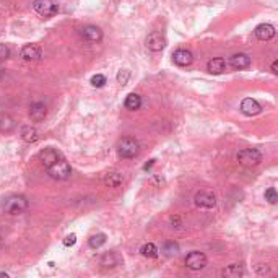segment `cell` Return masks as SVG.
<instances>
[{
    "mask_svg": "<svg viewBox=\"0 0 278 278\" xmlns=\"http://www.w3.org/2000/svg\"><path fill=\"white\" fill-rule=\"evenodd\" d=\"M30 203H28V199L25 196H8L3 199L2 202V208L7 212L8 215H20L23 213L25 210H28Z\"/></svg>",
    "mask_w": 278,
    "mask_h": 278,
    "instance_id": "cell-1",
    "label": "cell"
},
{
    "mask_svg": "<svg viewBox=\"0 0 278 278\" xmlns=\"http://www.w3.org/2000/svg\"><path fill=\"white\" fill-rule=\"evenodd\" d=\"M138 152H140V143L132 137L122 138L118 145V155L120 158H135Z\"/></svg>",
    "mask_w": 278,
    "mask_h": 278,
    "instance_id": "cell-2",
    "label": "cell"
},
{
    "mask_svg": "<svg viewBox=\"0 0 278 278\" xmlns=\"http://www.w3.org/2000/svg\"><path fill=\"white\" fill-rule=\"evenodd\" d=\"M33 8L42 18H51V16H54L59 12V5L55 0H35L33 2Z\"/></svg>",
    "mask_w": 278,
    "mask_h": 278,
    "instance_id": "cell-3",
    "label": "cell"
},
{
    "mask_svg": "<svg viewBox=\"0 0 278 278\" xmlns=\"http://www.w3.org/2000/svg\"><path fill=\"white\" fill-rule=\"evenodd\" d=\"M238 161H239V164L252 168V166H257L260 161H262V153L255 148L241 150V152L238 153Z\"/></svg>",
    "mask_w": 278,
    "mask_h": 278,
    "instance_id": "cell-4",
    "label": "cell"
},
{
    "mask_svg": "<svg viewBox=\"0 0 278 278\" xmlns=\"http://www.w3.org/2000/svg\"><path fill=\"white\" fill-rule=\"evenodd\" d=\"M47 172H49V176L54 177V179L64 181V179H69V177H70L72 169H70V164L67 163L65 159L60 158L59 161H55L52 166H49Z\"/></svg>",
    "mask_w": 278,
    "mask_h": 278,
    "instance_id": "cell-5",
    "label": "cell"
},
{
    "mask_svg": "<svg viewBox=\"0 0 278 278\" xmlns=\"http://www.w3.org/2000/svg\"><path fill=\"white\" fill-rule=\"evenodd\" d=\"M186 265H187V269H191V270H202L203 267L207 265V257H205L203 252L194 251L191 254H187Z\"/></svg>",
    "mask_w": 278,
    "mask_h": 278,
    "instance_id": "cell-6",
    "label": "cell"
},
{
    "mask_svg": "<svg viewBox=\"0 0 278 278\" xmlns=\"http://www.w3.org/2000/svg\"><path fill=\"white\" fill-rule=\"evenodd\" d=\"M145 46L150 49V51L159 52V51H163L164 46H166V38L161 35V33L155 31V33H152V35H148V38L145 40Z\"/></svg>",
    "mask_w": 278,
    "mask_h": 278,
    "instance_id": "cell-7",
    "label": "cell"
},
{
    "mask_svg": "<svg viewBox=\"0 0 278 278\" xmlns=\"http://www.w3.org/2000/svg\"><path fill=\"white\" fill-rule=\"evenodd\" d=\"M197 207L200 208H213L216 205V197L213 192L208 191H200L199 194H196V199H194Z\"/></svg>",
    "mask_w": 278,
    "mask_h": 278,
    "instance_id": "cell-8",
    "label": "cell"
},
{
    "mask_svg": "<svg viewBox=\"0 0 278 278\" xmlns=\"http://www.w3.org/2000/svg\"><path fill=\"white\" fill-rule=\"evenodd\" d=\"M21 59L26 60V62H36V60L41 59L42 51L38 44H26V46L21 47Z\"/></svg>",
    "mask_w": 278,
    "mask_h": 278,
    "instance_id": "cell-9",
    "label": "cell"
},
{
    "mask_svg": "<svg viewBox=\"0 0 278 278\" xmlns=\"http://www.w3.org/2000/svg\"><path fill=\"white\" fill-rule=\"evenodd\" d=\"M81 38L88 42H98L103 40V31L99 30L98 26H93V25H88L85 28H81L80 31Z\"/></svg>",
    "mask_w": 278,
    "mask_h": 278,
    "instance_id": "cell-10",
    "label": "cell"
},
{
    "mask_svg": "<svg viewBox=\"0 0 278 278\" xmlns=\"http://www.w3.org/2000/svg\"><path fill=\"white\" fill-rule=\"evenodd\" d=\"M172 60H174L176 65L187 67L192 64L194 55L191 51H187V49H177V51H174V54H172Z\"/></svg>",
    "mask_w": 278,
    "mask_h": 278,
    "instance_id": "cell-11",
    "label": "cell"
},
{
    "mask_svg": "<svg viewBox=\"0 0 278 278\" xmlns=\"http://www.w3.org/2000/svg\"><path fill=\"white\" fill-rule=\"evenodd\" d=\"M230 65L233 67V69H236V70H244V69H247V67L251 65V57H249L247 54H244V52H238V54L231 55V57H230Z\"/></svg>",
    "mask_w": 278,
    "mask_h": 278,
    "instance_id": "cell-12",
    "label": "cell"
},
{
    "mask_svg": "<svg viewBox=\"0 0 278 278\" xmlns=\"http://www.w3.org/2000/svg\"><path fill=\"white\" fill-rule=\"evenodd\" d=\"M254 35L259 41H270L275 36V28L269 23H262L254 30Z\"/></svg>",
    "mask_w": 278,
    "mask_h": 278,
    "instance_id": "cell-13",
    "label": "cell"
},
{
    "mask_svg": "<svg viewBox=\"0 0 278 278\" xmlns=\"http://www.w3.org/2000/svg\"><path fill=\"white\" fill-rule=\"evenodd\" d=\"M241 111L246 116H257L262 113V106H260L259 101H255V99L246 98V99H242V103H241Z\"/></svg>",
    "mask_w": 278,
    "mask_h": 278,
    "instance_id": "cell-14",
    "label": "cell"
},
{
    "mask_svg": "<svg viewBox=\"0 0 278 278\" xmlns=\"http://www.w3.org/2000/svg\"><path fill=\"white\" fill-rule=\"evenodd\" d=\"M40 158H41V163L44 168H49V166H52L55 161L60 159V153L54 148H47V150H44V152H41Z\"/></svg>",
    "mask_w": 278,
    "mask_h": 278,
    "instance_id": "cell-15",
    "label": "cell"
},
{
    "mask_svg": "<svg viewBox=\"0 0 278 278\" xmlns=\"http://www.w3.org/2000/svg\"><path fill=\"white\" fill-rule=\"evenodd\" d=\"M47 116V108L42 103H33L30 106V118L35 122H41Z\"/></svg>",
    "mask_w": 278,
    "mask_h": 278,
    "instance_id": "cell-16",
    "label": "cell"
},
{
    "mask_svg": "<svg viewBox=\"0 0 278 278\" xmlns=\"http://www.w3.org/2000/svg\"><path fill=\"white\" fill-rule=\"evenodd\" d=\"M122 262V257L118 252H106L99 260V264H101L104 269H114V267H118Z\"/></svg>",
    "mask_w": 278,
    "mask_h": 278,
    "instance_id": "cell-17",
    "label": "cell"
},
{
    "mask_svg": "<svg viewBox=\"0 0 278 278\" xmlns=\"http://www.w3.org/2000/svg\"><path fill=\"white\" fill-rule=\"evenodd\" d=\"M207 69H208L210 74H213V75H220V74H223V72L226 70V62H225V59H221V57L212 59V60H210V62H208Z\"/></svg>",
    "mask_w": 278,
    "mask_h": 278,
    "instance_id": "cell-18",
    "label": "cell"
},
{
    "mask_svg": "<svg viewBox=\"0 0 278 278\" xmlns=\"http://www.w3.org/2000/svg\"><path fill=\"white\" fill-rule=\"evenodd\" d=\"M20 135L26 143H35L38 138H40V133H38V130L31 125H25L23 129H21Z\"/></svg>",
    "mask_w": 278,
    "mask_h": 278,
    "instance_id": "cell-19",
    "label": "cell"
},
{
    "mask_svg": "<svg viewBox=\"0 0 278 278\" xmlns=\"http://www.w3.org/2000/svg\"><path fill=\"white\" fill-rule=\"evenodd\" d=\"M242 275H244V269L241 265H238V264L228 265L226 269L223 270V277H226V278H239Z\"/></svg>",
    "mask_w": 278,
    "mask_h": 278,
    "instance_id": "cell-20",
    "label": "cell"
},
{
    "mask_svg": "<svg viewBox=\"0 0 278 278\" xmlns=\"http://www.w3.org/2000/svg\"><path fill=\"white\" fill-rule=\"evenodd\" d=\"M140 254L143 255V257H148V259H155L158 257V247L155 246L153 242H148V244H143V246L140 247Z\"/></svg>",
    "mask_w": 278,
    "mask_h": 278,
    "instance_id": "cell-21",
    "label": "cell"
},
{
    "mask_svg": "<svg viewBox=\"0 0 278 278\" xmlns=\"http://www.w3.org/2000/svg\"><path fill=\"white\" fill-rule=\"evenodd\" d=\"M15 127L13 119L8 114L0 113V132H12Z\"/></svg>",
    "mask_w": 278,
    "mask_h": 278,
    "instance_id": "cell-22",
    "label": "cell"
},
{
    "mask_svg": "<svg viewBox=\"0 0 278 278\" xmlns=\"http://www.w3.org/2000/svg\"><path fill=\"white\" fill-rule=\"evenodd\" d=\"M125 108L127 109H130V111H135V109H138L142 106V98L138 96V94H135V93H130L129 96L125 98Z\"/></svg>",
    "mask_w": 278,
    "mask_h": 278,
    "instance_id": "cell-23",
    "label": "cell"
},
{
    "mask_svg": "<svg viewBox=\"0 0 278 278\" xmlns=\"http://www.w3.org/2000/svg\"><path fill=\"white\" fill-rule=\"evenodd\" d=\"M104 184L109 187H119L122 184V174L120 172H109V174L104 177Z\"/></svg>",
    "mask_w": 278,
    "mask_h": 278,
    "instance_id": "cell-24",
    "label": "cell"
},
{
    "mask_svg": "<svg viewBox=\"0 0 278 278\" xmlns=\"http://www.w3.org/2000/svg\"><path fill=\"white\" fill-rule=\"evenodd\" d=\"M106 235L104 233H98V235H93L90 238V241H88V244H90L91 249H99L103 246V244H106Z\"/></svg>",
    "mask_w": 278,
    "mask_h": 278,
    "instance_id": "cell-25",
    "label": "cell"
},
{
    "mask_svg": "<svg viewBox=\"0 0 278 278\" xmlns=\"http://www.w3.org/2000/svg\"><path fill=\"white\" fill-rule=\"evenodd\" d=\"M163 252L168 255V257H172V255H177V252H179V246H177L174 241H168L163 246Z\"/></svg>",
    "mask_w": 278,
    "mask_h": 278,
    "instance_id": "cell-26",
    "label": "cell"
},
{
    "mask_svg": "<svg viewBox=\"0 0 278 278\" xmlns=\"http://www.w3.org/2000/svg\"><path fill=\"white\" fill-rule=\"evenodd\" d=\"M265 200L269 203L272 205H275L277 203V200H278V196H277V191H275V187H269L265 191Z\"/></svg>",
    "mask_w": 278,
    "mask_h": 278,
    "instance_id": "cell-27",
    "label": "cell"
},
{
    "mask_svg": "<svg viewBox=\"0 0 278 278\" xmlns=\"http://www.w3.org/2000/svg\"><path fill=\"white\" fill-rule=\"evenodd\" d=\"M91 85L94 88H101L106 85V77L101 75V74H98V75H94L93 79H91Z\"/></svg>",
    "mask_w": 278,
    "mask_h": 278,
    "instance_id": "cell-28",
    "label": "cell"
},
{
    "mask_svg": "<svg viewBox=\"0 0 278 278\" xmlns=\"http://www.w3.org/2000/svg\"><path fill=\"white\" fill-rule=\"evenodd\" d=\"M129 79H130V70H127V69L119 70V74H118V81L120 83V85H125V83L129 81Z\"/></svg>",
    "mask_w": 278,
    "mask_h": 278,
    "instance_id": "cell-29",
    "label": "cell"
},
{
    "mask_svg": "<svg viewBox=\"0 0 278 278\" xmlns=\"http://www.w3.org/2000/svg\"><path fill=\"white\" fill-rule=\"evenodd\" d=\"M10 55V49L5 44H0V60H5Z\"/></svg>",
    "mask_w": 278,
    "mask_h": 278,
    "instance_id": "cell-30",
    "label": "cell"
},
{
    "mask_svg": "<svg viewBox=\"0 0 278 278\" xmlns=\"http://www.w3.org/2000/svg\"><path fill=\"white\" fill-rule=\"evenodd\" d=\"M77 242V235H69L65 239H64V246H74V244Z\"/></svg>",
    "mask_w": 278,
    "mask_h": 278,
    "instance_id": "cell-31",
    "label": "cell"
},
{
    "mask_svg": "<svg viewBox=\"0 0 278 278\" xmlns=\"http://www.w3.org/2000/svg\"><path fill=\"white\" fill-rule=\"evenodd\" d=\"M272 74H274V75L278 74V62H277V60H274V64H272Z\"/></svg>",
    "mask_w": 278,
    "mask_h": 278,
    "instance_id": "cell-32",
    "label": "cell"
},
{
    "mask_svg": "<svg viewBox=\"0 0 278 278\" xmlns=\"http://www.w3.org/2000/svg\"><path fill=\"white\" fill-rule=\"evenodd\" d=\"M155 164V159H150V163H147L145 166H143V169L148 171V169H152V166Z\"/></svg>",
    "mask_w": 278,
    "mask_h": 278,
    "instance_id": "cell-33",
    "label": "cell"
},
{
    "mask_svg": "<svg viewBox=\"0 0 278 278\" xmlns=\"http://www.w3.org/2000/svg\"><path fill=\"white\" fill-rule=\"evenodd\" d=\"M0 277H3V278H7L8 274H5V272H0Z\"/></svg>",
    "mask_w": 278,
    "mask_h": 278,
    "instance_id": "cell-34",
    "label": "cell"
},
{
    "mask_svg": "<svg viewBox=\"0 0 278 278\" xmlns=\"http://www.w3.org/2000/svg\"><path fill=\"white\" fill-rule=\"evenodd\" d=\"M3 246V239H2V236H0V247Z\"/></svg>",
    "mask_w": 278,
    "mask_h": 278,
    "instance_id": "cell-35",
    "label": "cell"
},
{
    "mask_svg": "<svg viewBox=\"0 0 278 278\" xmlns=\"http://www.w3.org/2000/svg\"><path fill=\"white\" fill-rule=\"evenodd\" d=\"M3 77V69H0V79Z\"/></svg>",
    "mask_w": 278,
    "mask_h": 278,
    "instance_id": "cell-36",
    "label": "cell"
}]
</instances>
